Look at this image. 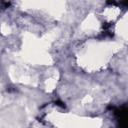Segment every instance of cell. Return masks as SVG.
<instances>
[{"label":"cell","mask_w":128,"mask_h":128,"mask_svg":"<svg viewBox=\"0 0 128 128\" xmlns=\"http://www.w3.org/2000/svg\"><path fill=\"white\" fill-rule=\"evenodd\" d=\"M115 115L118 118L119 128H127V108L123 106L119 109H115Z\"/></svg>","instance_id":"obj_1"}]
</instances>
